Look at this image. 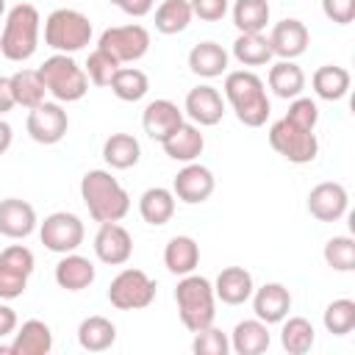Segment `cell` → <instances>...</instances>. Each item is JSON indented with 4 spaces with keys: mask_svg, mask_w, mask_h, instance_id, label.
<instances>
[{
    "mask_svg": "<svg viewBox=\"0 0 355 355\" xmlns=\"http://www.w3.org/2000/svg\"><path fill=\"white\" fill-rule=\"evenodd\" d=\"M80 197L94 222H119L130 211V194L108 169H89L80 178Z\"/></svg>",
    "mask_w": 355,
    "mask_h": 355,
    "instance_id": "6da1fadb",
    "label": "cell"
},
{
    "mask_svg": "<svg viewBox=\"0 0 355 355\" xmlns=\"http://www.w3.org/2000/svg\"><path fill=\"white\" fill-rule=\"evenodd\" d=\"M225 100L236 111V119L247 128L266 125L272 114V103L266 97L263 80L250 69H236L225 75Z\"/></svg>",
    "mask_w": 355,
    "mask_h": 355,
    "instance_id": "7a4b0ae2",
    "label": "cell"
},
{
    "mask_svg": "<svg viewBox=\"0 0 355 355\" xmlns=\"http://www.w3.org/2000/svg\"><path fill=\"white\" fill-rule=\"evenodd\" d=\"M39 31H42L39 8L31 3H17L6 14L3 33H0V53L17 64L28 61L39 47Z\"/></svg>",
    "mask_w": 355,
    "mask_h": 355,
    "instance_id": "3957f363",
    "label": "cell"
},
{
    "mask_svg": "<svg viewBox=\"0 0 355 355\" xmlns=\"http://www.w3.org/2000/svg\"><path fill=\"white\" fill-rule=\"evenodd\" d=\"M175 302H178V313L186 330L197 333L208 324H214L216 319V294H214V283L202 275H183L178 280L175 288Z\"/></svg>",
    "mask_w": 355,
    "mask_h": 355,
    "instance_id": "277c9868",
    "label": "cell"
},
{
    "mask_svg": "<svg viewBox=\"0 0 355 355\" xmlns=\"http://www.w3.org/2000/svg\"><path fill=\"white\" fill-rule=\"evenodd\" d=\"M39 75L44 80L47 94H53L58 103H78L89 92V78L83 67L67 53H53L50 58H44Z\"/></svg>",
    "mask_w": 355,
    "mask_h": 355,
    "instance_id": "5b68a950",
    "label": "cell"
},
{
    "mask_svg": "<svg viewBox=\"0 0 355 355\" xmlns=\"http://www.w3.org/2000/svg\"><path fill=\"white\" fill-rule=\"evenodd\" d=\"M92 39V22L78 8H55L44 19V44L55 53H78Z\"/></svg>",
    "mask_w": 355,
    "mask_h": 355,
    "instance_id": "8992f818",
    "label": "cell"
},
{
    "mask_svg": "<svg viewBox=\"0 0 355 355\" xmlns=\"http://www.w3.org/2000/svg\"><path fill=\"white\" fill-rule=\"evenodd\" d=\"M269 144L277 155H283L288 164H311L319 155V141L313 130L297 128L286 116L272 122L269 128Z\"/></svg>",
    "mask_w": 355,
    "mask_h": 355,
    "instance_id": "52a82bcc",
    "label": "cell"
},
{
    "mask_svg": "<svg viewBox=\"0 0 355 355\" xmlns=\"http://www.w3.org/2000/svg\"><path fill=\"white\" fill-rule=\"evenodd\" d=\"M155 300V280L141 269H122L108 286V302L119 311H141Z\"/></svg>",
    "mask_w": 355,
    "mask_h": 355,
    "instance_id": "ba28073f",
    "label": "cell"
},
{
    "mask_svg": "<svg viewBox=\"0 0 355 355\" xmlns=\"http://www.w3.org/2000/svg\"><path fill=\"white\" fill-rule=\"evenodd\" d=\"M97 47L105 50L108 55H114L119 64H133V61L147 55V50H150V31L144 25H139V22L114 25V28H105L100 33Z\"/></svg>",
    "mask_w": 355,
    "mask_h": 355,
    "instance_id": "9c48e42d",
    "label": "cell"
},
{
    "mask_svg": "<svg viewBox=\"0 0 355 355\" xmlns=\"http://www.w3.org/2000/svg\"><path fill=\"white\" fill-rule=\"evenodd\" d=\"M86 227L80 222V216L69 214V211H55L50 216H44V222L39 225V239L50 252H75L83 244Z\"/></svg>",
    "mask_w": 355,
    "mask_h": 355,
    "instance_id": "30bf717a",
    "label": "cell"
},
{
    "mask_svg": "<svg viewBox=\"0 0 355 355\" xmlns=\"http://www.w3.org/2000/svg\"><path fill=\"white\" fill-rule=\"evenodd\" d=\"M25 128H28V136L36 144H58L69 130V116L61 108V103H47L44 100V103H39L36 108L28 111Z\"/></svg>",
    "mask_w": 355,
    "mask_h": 355,
    "instance_id": "8fae6325",
    "label": "cell"
},
{
    "mask_svg": "<svg viewBox=\"0 0 355 355\" xmlns=\"http://www.w3.org/2000/svg\"><path fill=\"white\" fill-rule=\"evenodd\" d=\"M214 189H216L214 172H211L208 166L197 164V161L186 164V166L175 175V180H172V194H175V200H180V202H186V205H200V202H205V200L214 194Z\"/></svg>",
    "mask_w": 355,
    "mask_h": 355,
    "instance_id": "7c38bea8",
    "label": "cell"
},
{
    "mask_svg": "<svg viewBox=\"0 0 355 355\" xmlns=\"http://www.w3.org/2000/svg\"><path fill=\"white\" fill-rule=\"evenodd\" d=\"M94 255L108 266H122L133 255V236L119 222H100L94 233Z\"/></svg>",
    "mask_w": 355,
    "mask_h": 355,
    "instance_id": "4fadbf2b",
    "label": "cell"
},
{
    "mask_svg": "<svg viewBox=\"0 0 355 355\" xmlns=\"http://www.w3.org/2000/svg\"><path fill=\"white\" fill-rule=\"evenodd\" d=\"M349 208V194L341 183L324 180L308 191V211L319 222H338Z\"/></svg>",
    "mask_w": 355,
    "mask_h": 355,
    "instance_id": "5bb4252c",
    "label": "cell"
},
{
    "mask_svg": "<svg viewBox=\"0 0 355 355\" xmlns=\"http://www.w3.org/2000/svg\"><path fill=\"white\" fill-rule=\"evenodd\" d=\"M183 114L200 125V128H211V125H219L222 116H225V100L222 94L202 83V86H194L189 94H186V103H183Z\"/></svg>",
    "mask_w": 355,
    "mask_h": 355,
    "instance_id": "9a60e30c",
    "label": "cell"
},
{
    "mask_svg": "<svg viewBox=\"0 0 355 355\" xmlns=\"http://www.w3.org/2000/svg\"><path fill=\"white\" fill-rule=\"evenodd\" d=\"M266 39H269L272 55L286 58V61H294V58H300V55L308 50L311 33H308V28H305L302 19L288 17V19H280V22L272 28V33H269Z\"/></svg>",
    "mask_w": 355,
    "mask_h": 355,
    "instance_id": "2e32d148",
    "label": "cell"
},
{
    "mask_svg": "<svg viewBox=\"0 0 355 355\" xmlns=\"http://www.w3.org/2000/svg\"><path fill=\"white\" fill-rule=\"evenodd\" d=\"M183 111L178 108V103L166 100V97H158L153 103L144 105V114H141V128L144 133L153 139V141H164L166 136H172L180 125H183Z\"/></svg>",
    "mask_w": 355,
    "mask_h": 355,
    "instance_id": "e0dca14e",
    "label": "cell"
},
{
    "mask_svg": "<svg viewBox=\"0 0 355 355\" xmlns=\"http://www.w3.org/2000/svg\"><path fill=\"white\" fill-rule=\"evenodd\" d=\"M252 311L255 319L266 322V324H277L288 316L291 311V291L283 283H263L261 288L252 291Z\"/></svg>",
    "mask_w": 355,
    "mask_h": 355,
    "instance_id": "ac0fdd59",
    "label": "cell"
},
{
    "mask_svg": "<svg viewBox=\"0 0 355 355\" xmlns=\"http://www.w3.org/2000/svg\"><path fill=\"white\" fill-rule=\"evenodd\" d=\"M36 230V211L31 202L19 197L0 200V236L6 239H25Z\"/></svg>",
    "mask_w": 355,
    "mask_h": 355,
    "instance_id": "d6986e66",
    "label": "cell"
},
{
    "mask_svg": "<svg viewBox=\"0 0 355 355\" xmlns=\"http://www.w3.org/2000/svg\"><path fill=\"white\" fill-rule=\"evenodd\" d=\"M252 291H255V283L244 266H225L214 280V294L225 305H241L252 297Z\"/></svg>",
    "mask_w": 355,
    "mask_h": 355,
    "instance_id": "ffe728a7",
    "label": "cell"
},
{
    "mask_svg": "<svg viewBox=\"0 0 355 355\" xmlns=\"http://www.w3.org/2000/svg\"><path fill=\"white\" fill-rule=\"evenodd\" d=\"M164 153L172 158V161H180V164H191L202 155L205 150V136L200 133V128L194 122H183L172 136H166L161 141Z\"/></svg>",
    "mask_w": 355,
    "mask_h": 355,
    "instance_id": "44dd1931",
    "label": "cell"
},
{
    "mask_svg": "<svg viewBox=\"0 0 355 355\" xmlns=\"http://www.w3.org/2000/svg\"><path fill=\"white\" fill-rule=\"evenodd\" d=\"M94 263L78 252H64L55 263V283L67 291H83L94 283Z\"/></svg>",
    "mask_w": 355,
    "mask_h": 355,
    "instance_id": "7402d4cb",
    "label": "cell"
},
{
    "mask_svg": "<svg viewBox=\"0 0 355 355\" xmlns=\"http://www.w3.org/2000/svg\"><path fill=\"white\" fill-rule=\"evenodd\" d=\"M269 344H272L269 324L261 319H244L230 333V349L236 355H261L269 349Z\"/></svg>",
    "mask_w": 355,
    "mask_h": 355,
    "instance_id": "603a6c76",
    "label": "cell"
},
{
    "mask_svg": "<svg viewBox=\"0 0 355 355\" xmlns=\"http://www.w3.org/2000/svg\"><path fill=\"white\" fill-rule=\"evenodd\" d=\"M53 349V330L42 319H28L14 333L11 355H47Z\"/></svg>",
    "mask_w": 355,
    "mask_h": 355,
    "instance_id": "cb8c5ba5",
    "label": "cell"
},
{
    "mask_svg": "<svg viewBox=\"0 0 355 355\" xmlns=\"http://www.w3.org/2000/svg\"><path fill=\"white\" fill-rule=\"evenodd\" d=\"M227 50L216 42H200L189 50V69L200 78H219L227 72Z\"/></svg>",
    "mask_w": 355,
    "mask_h": 355,
    "instance_id": "d4e9b609",
    "label": "cell"
},
{
    "mask_svg": "<svg viewBox=\"0 0 355 355\" xmlns=\"http://www.w3.org/2000/svg\"><path fill=\"white\" fill-rule=\"evenodd\" d=\"M200 263V244L191 239V236H172L164 247V266L183 277V275H191Z\"/></svg>",
    "mask_w": 355,
    "mask_h": 355,
    "instance_id": "484cf974",
    "label": "cell"
},
{
    "mask_svg": "<svg viewBox=\"0 0 355 355\" xmlns=\"http://www.w3.org/2000/svg\"><path fill=\"white\" fill-rule=\"evenodd\" d=\"M266 80H269V89L275 92V97H280V100H294L305 89V72L294 61H286V58H280L277 64L269 67Z\"/></svg>",
    "mask_w": 355,
    "mask_h": 355,
    "instance_id": "4316f807",
    "label": "cell"
},
{
    "mask_svg": "<svg viewBox=\"0 0 355 355\" xmlns=\"http://www.w3.org/2000/svg\"><path fill=\"white\" fill-rule=\"evenodd\" d=\"M139 214L153 227L166 225L172 219V214H175V194H172V189H164V186L147 189L139 197Z\"/></svg>",
    "mask_w": 355,
    "mask_h": 355,
    "instance_id": "83f0119b",
    "label": "cell"
},
{
    "mask_svg": "<svg viewBox=\"0 0 355 355\" xmlns=\"http://www.w3.org/2000/svg\"><path fill=\"white\" fill-rule=\"evenodd\" d=\"M349 83H352L349 72H347L344 67H336V64H324V67H319V69L313 72V78H311V86H313L316 97L330 100V103L344 100L347 92H349Z\"/></svg>",
    "mask_w": 355,
    "mask_h": 355,
    "instance_id": "f1b7e54d",
    "label": "cell"
},
{
    "mask_svg": "<svg viewBox=\"0 0 355 355\" xmlns=\"http://www.w3.org/2000/svg\"><path fill=\"white\" fill-rule=\"evenodd\" d=\"M103 158L111 169H130L141 158V144L130 133H111L103 144Z\"/></svg>",
    "mask_w": 355,
    "mask_h": 355,
    "instance_id": "f546056e",
    "label": "cell"
},
{
    "mask_svg": "<svg viewBox=\"0 0 355 355\" xmlns=\"http://www.w3.org/2000/svg\"><path fill=\"white\" fill-rule=\"evenodd\" d=\"M116 341V327L105 316H86L78 324V344L86 352H105Z\"/></svg>",
    "mask_w": 355,
    "mask_h": 355,
    "instance_id": "4dcf8cb0",
    "label": "cell"
},
{
    "mask_svg": "<svg viewBox=\"0 0 355 355\" xmlns=\"http://www.w3.org/2000/svg\"><path fill=\"white\" fill-rule=\"evenodd\" d=\"M11 92H14V103L22 108H36L39 103H44V80L39 75V69H19L11 75Z\"/></svg>",
    "mask_w": 355,
    "mask_h": 355,
    "instance_id": "1f68e13d",
    "label": "cell"
},
{
    "mask_svg": "<svg viewBox=\"0 0 355 355\" xmlns=\"http://www.w3.org/2000/svg\"><path fill=\"white\" fill-rule=\"evenodd\" d=\"M233 58L244 67H263L272 61V47L263 33H239L233 42Z\"/></svg>",
    "mask_w": 355,
    "mask_h": 355,
    "instance_id": "d6a6232c",
    "label": "cell"
},
{
    "mask_svg": "<svg viewBox=\"0 0 355 355\" xmlns=\"http://www.w3.org/2000/svg\"><path fill=\"white\" fill-rule=\"evenodd\" d=\"M108 86L122 103H139L150 92V78L139 67H119Z\"/></svg>",
    "mask_w": 355,
    "mask_h": 355,
    "instance_id": "836d02e7",
    "label": "cell"
},
{
    "mask_svg": "<svg viewBox=\"0 0 355 355\" xmlns=\"http://www.w3.org/2000/svg\"><path fill=\"white\" fill-rule=\"evenodd\" d=\"M316 341V333H313V324L305 319V316H291V319H283V330H280V344L288 355H305L311 352Z\"/></svg>",
    "mask_w": 355,
    "mask_h": 355,
    "instance_id": "e575fe53",
    "label": "cell"
},
{
    "mask_svg": "<svg viewBox=\"0 0 355 355\" xmlns=\"http://www.w3.org/2000/svg\"><path fill=\"white\" fill-rule=\"evenodd\" d=\"M269 3L266 0H236L233 3V25L239 33H261L269 25Z\"/></svg>",
    "mask_w": 355,
    "mask_h": 355,
    "instance_id": "d590c367",
    "label": "cell"
},
{
    "mask_svg": "<svg viewBox=\"0 0 355 355\" xmlns=\"http://www.w3.org/2000/svg\"><path fill=\"white\" fill-rule=\"evenodd\" d=\"M191 6L189 0H164L158 8H155V31L164 33V36H172V33H183L191 22Z\"/></svg>",
    "mask_w": 355,
    "mask_h": 355,
    "instance_id": "8d00e7d4",
    "label": "cell"
},
{
    "mask_svg": "<svg viewBox=\"0 0 355 355\" xmlns=\"http://www.w3.org/2000/svg\"><path fill=\"white\" fill-rule=\"evenodd\" d=\"M324 330L333 333V336H347L355 330V300L349 297H341V300H333L327 308H324Z\"/></svg>",
    "mask_w": 355,
    "mask_h": 355,
    "instance_id": "74e56055",
    "label": "cell"
},
{
    "mask_svg": "<svg viewBox=\"0 0 355 355\" xmlns=\"http://www.w3.org/2000/svg\"><path fill=\"white\" fill-rule=\"evenodd\" d=\"M119 67H122V64H119L114 55H108L105 50H100V47H97V50H92V53H89L83 72H86L89 83H94V86H108Z\"/></svg>",
    "mask_w": 355,
    "mask_h": 355,
    "instance_id": "f35d334b",
    "label": "cell"
},
{
    "mask_svg": "<svg viewBox=\"0 0 355 355\" xmlns=\"http://www.w3.org/2000/svg\"><path fill=\"white\" fill-rule=\"evenodd\" d=\"M324 261L336 272H352L355 269V241L349 236H333L324 244Z\"/></svg>",
    "mask_w": 355,
    "mask_h": 355,
    "instance_id": "ab89813d",
    "label": "cell"
},
{
    "mask_svg": "<svg viewBox=\"0 0 355 355\" xmlns=\"http://www.w3.org/2000/svg\"><path fill=\"white\" fill-rule=\"evenodd\" d=\"M191 349H194L197 355H227V349H230V338H227L219 327L208 324V327H202V330L194 333Z\"/></svg>",
    "mask_w": 355,
    "mask_h": 355,
    "instance_id": "60d3db41",
    "label": "cell"
},
{
    "mask_svg": "<svg viewBox=\"0 0 355 355\" xmlns=\"http://www.w3.org/2000/svg\"><path fill=\"white\" fill-rule=\"evenodd\" d=\"M286 119L294 122L297 128H305V130H313L316 122H319V105L311 100V97H294L288 103V111H286Z\"/></svg>",
    "mask_w": 355,
    "mask_h": 355,
    "instance_id": "b9f144b4",
    "label": "cell"
},
{
    "mask_svg": "<svg viewBox=\"0 0 355 355\" xmlns=\"http://www.w3.org/2000/svg\"><path fill=\"white\" fill-rule=\"evenodd\" d=\"M28 277L31 275H25V272H19L14 266L0 263V300H17V297H22L25 288H28Z\"/></svg>",
    "mask_w": 355,
    "mask_h": 355,
    "instance_id": "7bdbcfd3",
    "label": "cell"
},
{
    "mask_svg": "<svg viewBox=\"0 0 355 355\" xmlns=\"http://www.w3.org/2000/svg\"><path fill=\"white\" fill-rule=\"evenodd\" d=\"M0 263L14 266V269H19V272H25V275H33L36 258H33V252H31L25 244H11V247H6V250L0 252Z\"/></svg>",
    "mask_w": 355,
    "mask_h": 355,
    "instance_id": "ee69618b",
    "label": "cell"
},
{
    "mask_svg": "<svg viewBox=\"0 0 355 355\" xmlns=\"http://www.w3.org/2000/svg\"><path fill=\"white\" fill-rule=\"evenodd\" d=\"M322 11L336 25H349L355 19V0H322Z\"/></svg>",
    "mask_w": 355,
    "mask_h": 355,
    "instance_id": "f6af8a7d",
    "label": "cell"
},
{
    "mask_svg": "<svg viewBox=\"0 0 355 355\" xmlns=\"http://www.w3.org/2000/svg\"><path fill=\"white\" fill-rule=\"evenodd\" d=\"M191 14L205 19V22H216L227 14V0H189Z\"/></svg>",
    "mask_w": 355,
    "mask_h": 355,
    "instance_id": "bcb514c9",
    "label": "cell"
},
{
    "mask_svg": "<svg viewBox=\"0 0 355 355\" xmlns=\"http://www.w3.org/2000/svg\"><path fill=\"white\" fill-rule=\"evenodd\" d=\"M108 3H114L119 11H125L128 17H144V14H150L153 11V6H155V0H108Z\"/></svg>",
    "mask_w": 355,
    "mask_h": 355,
    "instance_id": "7dc6e473",
    "label": "cell"
},
{
    "mask_svg": "<svg viewBox=\"0 0 355 355\" xmlns=\"http://www.w3.org/2000/svg\"><path fill=\"white\" fill-rule=\"evenodd\" d=\"M14 330H17V311L11 305L0 302V338L14 336Z\"/></svg>",
    "mask_w": 355,
    "mask_h": 355,
    "instance_id": "c3c4849f",
    "label": "cell"
},
{
    "mask_svg": "<svg viewBox=\"0 0 355 355\" xmlns=\"http://www.w3.org/2000/svg\"><path fill=\"white\" fill-rule=\"evenodd\" d=\"M14 105L17 103H14V92H11V78H3L0 75V116L8 114Z\"/></svg>",
    "mask_w": 355,
    "mask_h": 355,
    "instance_id": "681fc988",
    "label": "cell"
},
{
    "mask_svg": "<svg viewBox=\"0 0 355 355\" xmlns=\"http://www.w3.org/2000/svg\"><path fill=\"white\" fill-rule=\"evenodd\" d=\"M11 141H14V130H11V125L6 119H0V155L11 147Z\"/></svg>",
    "mask_w": 355,
    "mask_h": 355,
    "instance_id": "f907efd6",
    "label": "cell"
},
{
    "mask_svg": "<svg viewBox=\"0 0 355 355\" xmlns=\"http://www.w3.org/2000/svg\"><path fill=\"white\" fill-rule=\"evenodd\" d=\"M0 355H11V344H0Z\"/></svg>",
    "mask_w": 355,
    "mask_h": 355,
    "instance_id": "816d5d0a",
    "label": "cell"
},
{
    "mask_svg": "<svg viewBox=\"0 0 355 355\" xmlns=\"http://www.w3.org/2000/svg\"><path fill=\"white\" fill-rule=\"evenodd\" d=\"M6 14V0H0V17Z\"/></svg>",
    "mask_w": 355,
    "mask_h": 355,
    "instance_id": "f5cc1de1",
    "label": "cell"
}]
</instances>
